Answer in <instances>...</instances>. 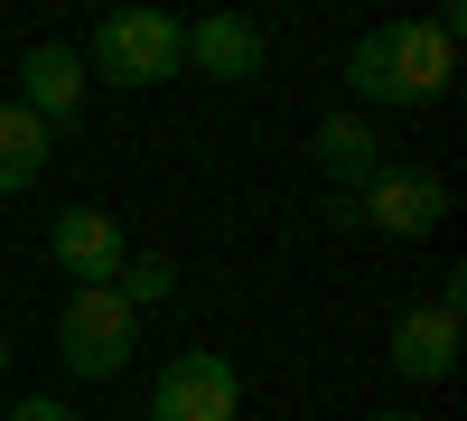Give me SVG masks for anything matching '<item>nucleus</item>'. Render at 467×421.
Returning <instances> with one entry per match:
<instances>
[{
  "instance_id": "obj_1",
  "label": "nucleus",
  "mask_w": 467,
  "mask_h": 421,
  "mask_svg": "<svg viewBox=\"0 0 467 421\" xmlns=\"http://www.w3.org/2000/svg\"><path fill=\"white\" fill-rule=\"evenodd\" d=\"M449 75H458V10L374 28V37H356V57H346V85L365 103H440Z\"/></svg>"
},
{
  "instance_id": "obj_2",
  "label": "nucleus",
  "mask_w": 467,
  "mask_h": 421,
  "mask_svg": "<svg viewBox=\"0 0 467 421\" xmlns=\"http://www.w3.org/2000/svg\"><path fill=\"white\" fill-rule=\"evenodd\" d=\"M57 347L75 374H94V384H112L131 356H140V310L122 290H75L66 310H57Z\"/></svg>"
},
{
  "instance_id": "obj_3",
  "label": "nucleus",
  "mask_w": 467,
  "mask_h": 421,
  "mask_svg": "<svg viewBox=\"0 0 467 421\" xmlns=\"http://www.w3.org/2000/svg\"><path fill=\"white\" fill-rule=\"evenodd\" d=\"M94 66L112 75V85H169V75L187 66V19H169V10H112L94 28Z\"/></svg>"
},
{
  "instance_id": "obj_4",
  "label": "nucleus",
  "mask_w": 467,
  "mask_h": 421,
  "mask_svg": "<svg viewBox=\"0 0 467 421\" xmlns=\"http://www.w3.org/2000/svg\"><path fill=\"white\" fill-rule=\"evenodd\" d=\"M234 412H244V374L215 347H187L160 384H150V421H234Z\"/></svg>"
},
{
  "instance_id": "obj_5",
  "label": "nucleus",
  "mask_w": 467,
  "mask_h": 421,
  "mask_svg": "<svg viewBox=\"0 0 467 421\" xmlns=\"http://www.w3.org/2000/svg\"><path fill=\"white\" fill-rule=\"evenodd\" d=\"M356 216L374 225V235L420 244V235H440V225H449V187H440L431 169H374V178L356 187Z\"/></svg>"
},
{
  "instance_id": "obj_6",
  "label": "nucleus",
  "mask_w": 467,
  "mask_h": 421,
  "mask_svg": "<svg viewBox=\"0 0 467 421\" xmlns=\"http://www.w3.org/2000/svg\"><path fill=\"white\" fill-rule=\"evenodd\" d=\"M47 253H57V272H66L75 290H112V272L131 262V235H122L103 206H66V216L47 225Z\"/></svg>"
},
{
  "instance_id": "obj_7",
  "label": "nucleus",
  "mask_w": 467,
  "mask_h": 421,
  "mask_svg": "<svg viewBox=\"0 0 467 421\" xmlns=\"http://www.w3.org/2000/svg\"><path fill=\"white\" fill-rule=\"evenodd\" d=\"M393 365L411 384H449V365H458V300H420V310L393 319Z\"/></svg>"
},
{
  "instance_id": "obj_8",
  "label": "nucleus",
  "mask_w": 467,
  "mask_h": 421,
  "mask_svg": "<svg viewBox=\"0 0 467 421\" xmlns=\"http://www.w3.org/2000/svg\"><path fill=\"white\" fill-rule=\"evenodd\" d=\"M187 66L215 75V85H253V75H262V28L244 10H215V19L187 28Z\"/></svg>"
},
{
  "instance_id": "obj_9",
  "label": "nucleus",
  "mask_w": 467,
  "mask_h": 421,
  "mask_svg": "<svg viewBox=\"0 0 467 421\" xmlns=\"http://www.w3.org/2000/svg\"><path fill=\"white\" fill-rule=\"evenodd\" d=\"M85 103V57L75 47H28L19 57V112H37V122H66V112Z\"/></svg>"
},
{
  "instance_id": "obj_10",
  "label": "nucleus",
  "mask_w": 467,
  "mask_h": 421,
  "mask_svg": "<svg viewBox=\"0 0 467 421\" xmlns=\"http://www.w3.org/2000/svg\"><path fill=\"white\" fill-rule=\"evenodd\" d=\"M318 169L356 197V187H365L374 169H393V160H383V132L365 122V112H327V122H318Z\"/></svg>"
},
{
  "instance_id": "obj_11",
  "label": "nucleus",
  "mask_w": 467,
  "mask_h": 421,
  "mask_svg": "<svg viewBox=\"0 0 467 421\" xmlns=\"http://www.w3.org/2000/svg\"><path fill=\"white\" fill-rule=\"evenodd\" d=\"M47 160H57L47 122L19 112V103H0V197H10V187H37V178H47Z\"/></svg>"
},
{
  "instance_id": "obj_12",
  "label": "nucleus",
  "mask_w": 467,
  "mask_h": 421,
  "mask_svg": "<svg viewBox=\"0 0 467 421\" xmlns=\"http://www.w3.org/2000/svg\"><path fill=\"white\" fill-rule=\"evenodd\" d=\"M112 290H122L131 310H160V300L178 290V262H169V253H131L122 272H112Z\"/></svg>"
},
{
  "instance_id": "obj_13",
  "label": "nucleus",
  "mask_w": 467,
  "mask_h": 421,
  "mask_svg": "<svg viewBox=\"0 0 467 421\" xmlns=\"http://www.w3.org/2000/svg\"><path fill=\"white\" fill-rule=\"evenodd\" d=\"M10 421H75V412H66V403H57V394H37V403H19V412H10Z\"/></svg>"
},
{
  "instance_id": "obj_14",
  "label": "nucleus",
  "mask_w": 467,
  "mask_h": 421,
  "mask_svg": "<svg viewBox=\"0 0 467 421\" xmlns=\"http://www.w3.org/2000/svg\"><path fill=\"white\" fill-rule=\"evenodd\" d=\"M0 374H10V337H0Z\"/></svg>"
},
{
  "instance_id": "obj_15",
  "label": "nucleus",
  "mask_w": 467,
  "mask_h": 421,
  "mask_svg": "<svg viewBox=\"0 0 467 421\" xmlns=\"http://www.w3.org/2000/svg\"><path fill=\"white\" fill-rule=\"evenodd\" d=\"M374 421H402V412H374Z\"/></svg>"
}]
</instances>
